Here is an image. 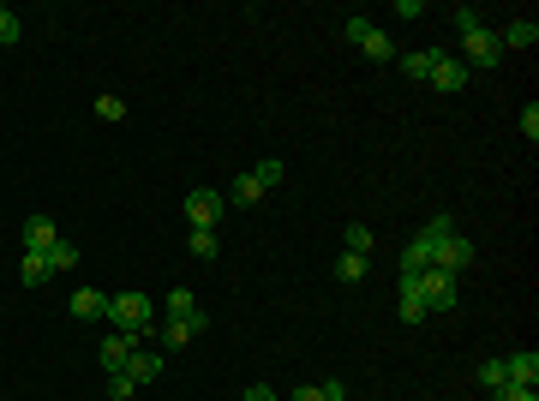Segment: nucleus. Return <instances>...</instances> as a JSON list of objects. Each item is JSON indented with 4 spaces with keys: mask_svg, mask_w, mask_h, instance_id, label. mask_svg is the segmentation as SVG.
<instances>
[{
    "mask_svg": "<svg viewBox=\"0 0 539 401\" xmlns=\"http://www.w3.org/2000/svg\"><path fill=\"white\" fill-rule=\"evenodd\" d=\"M78 264H85V258H78V246H66V240L48 246V270H78Z\"/></svg>",
    "mask_w": 539,
    "mask_h": 401,
    "instance_id": "obj_24",
    "label": "nucleus"
},
{
    "mask_svg": "<svg viewBox=\"0 0 539 401\" xmlns=\"http://www.w3.org/2000/svg\"><path fill=\"white\" fill-rule=\"evenodd\" d=\"M48 276H55V270H48V252H25V264H18V282H25V287H43Z\"/></svg>",
    "mask_w": 539,
    "mask_h": 401,
    "instance_id": "obj_17",
    "label": "nucleus"
},
{
    "mask_svg": "<svg viewBox=\"0 0 539 401\" xmlns=\"http://www.w3.org/2000/svg\"><path fill=\"white\" fill-rule=\"evenodd\" d=\"M240 401H282V396H276V389H270V384H252V389H246Z\"/></svg>",
    "mask_w": 539,
    "mask_h": 401,
    "instance_id": "obj_36",
    "label": "nucleus"
},
{
    "mask_svg": "<svg viewBox=\"0 0 539 401\" xmlns=\"http://www.w3.org/2000/svg\"><path fill=\"white\" fill-rule=\"evenodd\" d=\"M492 401H539V389H527V384H503Z\"/></svg>",
    "mask_w": 539,
    "mask_h": 401,
    "instance_id": "obj_30",
    "label": "nucleus"
},
{
    "mask_svg": "<svg viewBox=\"0 0 539 401\" xmlns=\"http://www.w3.org/2000/svg\"><path fill=\"white\" fill-rule=\"evenodd\" d=\"M138 347H144V342H132V336L108 330V342H102V354H97V359H102V372H108V377H114V372H127V359L138 354Z\"/></svg>",
    "mask_w": 539,
    "mask_h": 401,
    "instance_id": "obj_8",
    "label": "nucleus"
},
{
    "mask_svg": "<svg viewBox=\"0 0 539 401\" xmlns=\"http://www.w3.org/2000/svg\"><path fill=\"white\" fill-rule=\"evenodd\" d=\"M186 246H192V258H216V252H222L216 228H192V234H186Z\"/></svg>",
    "mask_w": 539,
    "mask_h": 401,
    "instance_id": "obj_20",
    "label": "nucleus"
},
{
    "mask_svg": "<svg viewBox=\"0 0 539 401\" xmlns=\"http://www.w3.org/2000/svg\"><path fill=\"white\" fill-rule=\"evenodd\" d=\"M198 330H204V324H180V317H157V330H150V336H157L162 347H186V342H192Z\"/></svg>",
    "mask_w": 539,
    "mask_h": 401,
    "instance_id": "obj_11",
    "label": "nucleus"
},
{
    "mask_svg": "<svg viewBox=\"0 0 539 401\" xmlns=\"http://www.w3.org/2000/svg\"><path fill=\"white\" fill-rule=\"evenodd\" d=\"M534 43H539V25H534V18H515V25L497 30V48H534Z\"/></svg>",
    "mask_w": 539,
    "mask_h": 401,
    "instance_id": "obj_13",
    "label": "nucleus"
},
{
    "mask_svg": "<svg viewBox=\"0 0 539 401\" xmlns=\"http://www.w3.org/2000/svg\"><path fill=\"white\" fill-rule=\"evenodd\" d=\"M522 138H527V144L539 138V102H527V108H522Z\"/></svg>",
    "mask_w": 539,
    "mask_h": 401,
    "instance_id": "obj_32",
    "label": "nucleus"
},
{
    "mask_svg": "<svg viewBox=\"0 0 539 401\" xmlns=\"http://www.w3.org/2000/svg\"><path fill=\"white\" fill-rule=\"evenodd\" d=\"M66 312L78 317V324H97V317H108V294H102V287H78L66 300Z\"/></svg>",
    "mask_w": 539,
    "mask_h": 401,
    "instance_id": "obj_9",
    "label": "nucleus"
},
{
    "mask_svg": "<svg viewBox=\"0 0 539 401\" xmlns=\"http://www.w3.org/2000/svg\"><path fill=\"white\" fill-rule=\"evenodd\" d=\"M426 252H420V246H408V252H402V276H420V270H426Z\"/></svg>",
    "mask_w": 539,
    "mask_h": 401,
    "instance_id": "obj_31",
    "label": "nucleus"
},
{
    "mask_svg": "<svg viewBox=\"0 0 539 401\" xmlns=\"http://www.w3.org/2000/svg\"><path fill=\"white\" fill-rule=\"evenodd\" d=\"M360 276H366V258H360V252H341V258H336V282H341V287H354Z\"/></svg>",
    "mask_w": 539,
    "mask_h": 401,
    "instance_id": "obj_22",
    "label": "nucleus"
},
{
    "mask_svg": "<svg viewBox=\"0 0 539 401\" xmlns=\"http://www.w3.org/2000/svg\"><path fill=\"white\" fill-rule=\"evenodd\" d=\"M318 396H324V401H348V389H341V377H324V384H318Z\"/></svg>",
    "mask_w": 539,
    "mask_h": 401,
    "instance_id": "obj_35",
    "label": "nucleus"
},
{
    "mask_svg": "<svg viewBox=\"0 0 539 401\" xmlns=\"http://www.w3.org/2000/svg\"><path fill=\"white\" fill-rule=\"evenodd\" d=\"M396 66L408 72V78H420V85H426V78H432V48H420V55H396Z\"/></svg>",
    "mask_w": 539,
    "mask_h": 401,
    "instance_id": "obj_23",
    "label": "nucleus"
},
{
    "mask_svg": "<svg viewBox=\"0 0 539 401\" xmlns=\"http://www.w3.org/2000/svg\"><path fill=\"white\" fill-rule=\"evenodd\" d=\"M258 198H264V186L252 180V168L234 174V186H228V204H240V210H246V204H258Z\"/></svg>",
    "mask_w": 539,
    "mask_h": 401,
    "instance_id": "obj_18",
    "label": "nucleus"
},
{
    "mask_svg": "<svg viewBox=\"0 0 539 401\" xmlns=\"http://www.w3.org/2000/svg\"><path fill=\"white\" fill-rule=\"evenodd\" d=\"M288 401H324V396H318V384H306V389H294Z\"/></svg>",
    "mask_w": 539,
    "mask_h": 401,
    "instance_id": "obj_37",
    "label": "nucleus"
},
{
    "mask_svg": "<svg viewBox=\"0 0 539 401\" xmlns=\"http://www.w3.org/2000/svg\"><path fill=\"white\" fill-rule=\"evenodd\" d=\"M108 324L132 342H150L157 330V300H144V294H108Z\"/></svg>",
    "mask_w": 539,
    "mask_h": 401,
    "instance_id": "obj_1",
    "label": "nucleus"
},
{
    "mask_svg": "<svg viewBox=\"0 0 539 401\" xmlns=\"http://www.w3.org/2000/svg\"><path fill=\"white\" fill-rule=\"evenodd\" d=\"M222 210H228L222 192H210V186L186 192V222H192V228H216V222H222Z\"/></svg>",
    "mask_w": 539,
    "mask_h": 401,
    "instance_id": "obj_5",
    "label": "nucleus"
},
{
    "mask_svg": "<svg viewBox=\"0 0 539 401\" xmlns=\"http://www.w3.org/2000/svg\"><path fill=\"white\" fill-rule=\"evenodd\" d=\"M157 317H180V324H210V317L198 312V300H192V294H186V287H174L168 300L157 306Z\"/></svg>",
    "mask_w": 539,
    "mask_h": 401,
    "instance_id": "obj_10",
    "label": "nucleus"
},
{
    "mask_svg": "<svg viewBox=\"0 0 539 401\" xmlns=\"http://www.w3.org/2000/svg\"><path fill=\"white\" fill-rule=\"evenodd\" d=\"M503 372H510V384L534 389L539 384V354H510V359H503Z\"/></svg>",
    "mask_w": 539,
    "mask_h": 401,
    "instance_id": "obj_16",
    "label": "nucleus"
},
{
    "mask_svg": "<svg viewBox=\"0 0 539 401\" xmlns=\"http://www.w3.org/2000/svg\"><path fill=\"white\" fill-rule=\"evenodd\" d=\"M450 234H455V216H450V210H432V222H426L420 234H413V246H420L426 258H438V246L450 240Z\"/></svg>",
    "mask_w": 539,
    "mask_h": 401,
    "instance_id": "obj_7",
    "label": "nucleus"
},
{
    "mask_svg": "<svg viewBox=\"0 0 539 401\" xmlns=\"http://www.w3.org/2000/svg\"><path fill=\"white\" fill-rule=\"evenodd\" d=\"M468 78H473V72L462 66V55H443V48H432V78H426L432 90L455 96V90H468Z\"/></svg>",
    "mask_w": 539,
    "mask_h": 401,
    "instance_id": "obj_4",
    "label": "nucleus"
},
{
    "mask_svg": "<svg viewBox=\"0 0 539 401\" xmlns=\"http://www.w3.org/2000/svg\"><path fill=\"white\" fill-rule=\"evenodd\" d=\"M252 180H258V186H282V162H276V156H264V162H258V168H252Z\"/></svg>",
    "mask_w": 539,
    "mask_h": 401,
    "instance_id": "obj_26",
    "label": "nucleus"
},
{
    "mask_svg": "<svg viewBox=\"0 0 539 401\" xmlns=\"http://www.w3.org/2000/svg\"><path fill=\"white\" fill-rule=\"evenodd\" d=\"M420 300H426V312H450L455 300H462V276H450V270H420Z\"/></svg>",
    "mask_w": 539,
    "mask_h": 401,
    "instance_id": "obj_2",
    "label": "nucleus"
},
{
    "mask_svg": "<svg viewBox=\"0 0 539 401\" xmlns=\"http://www.w3.org/2000/svg\"><path fill=\"white\" fill-rule=\"evenodd\" d=\"M108 396H120V401H127V396H138V384H132L127 372H114V377H108Z\"/></svg>",
    "mask_w": 539,
    "mask_h": 401,
    "instance_id": "obj_33",
    "label": "nucleus"
},
{
    "mask_svg": "<svg viewBox=\"0 0 539 401\" xmlns=\"http://www.w3.org/2000/svg\"><path fill=\"white\" fill-rule=\"evenodd\" d=\"M468 264H480V246H473L468 234H450V240L438 246V258H432V270H450V276H462Z\"/></svg>",
    "mask_w": 539,
    "mask_h": 401,
    "instance_id": "obj_6",
    "label": "nucleus"
},
{
    "mask_svg": "<svg viewBox=\"0 0 539 401\" xmlns=\"http://www.w3.org/2000/svg\"><path fill=\"white\" fill-rule=\"evenodd\" d=\"M55 240H60V234H55L48 216H30V222H25V252H48Z\"/></svg>",
    "mask_w": 539,
    "mask_h": 401,
    "instance_id": "obj_15",
    "label": "nucleus"
},
{
    "mask_svg": "<svg viewBox=\"0 0 539 401\" xmlns=\"http://www.w3.org/2000/svg\"><path fill=\"white\" fill-rule=\"evenodd\" d=\"M18 36H25V25H18V13H13V6H0V48H13Z\"/></svg>",
    "mask_w": 539,
    "mask_h": 401,
    "instance_id": "obj_25",
    "label": "nucleus"
},
{
    "mask_svg": "<svg viewBox=\"0 0 539 401\" xmlns=\"http://www.w3.org/2000/svg\"><path fill=\"white\" fill-rule=\"evenodd\" d=\"M97 120H127V102L120 96H97Z\"/></svg>",
    "mask_w": 539,
    "mask_h": 401,
    "instance_id": "obj_28",
    "label": "nucleus"
},
{
    "mask_svg": "<svg viewBox=\"0 0 539 401\" xmlns=\"http://www.w3.org/2000/svg\"><path fill=\"white\" fill-rule=\"evenodd\" d=\"M497 60H503V48H497V30L492 25H480V30H468V36H462V66H497Z\"/></svg>",
    "mask_w": 539,
    "mask_h": 401,
    "instance_id": "obj_3",
    "label": "nucleus"
},
{
    "mask_svg": "<svg viewBox=\"0 0 539 401\" xmlns=\"http://www.w3.org/2000/svg\"><path fill=\"white\" fill-rule=\"evenodd\" d=\"M360 48H366V55H371V60H383V66H390V60H396V43H390V36H383V30H378V25H371V30H366V36H360Z\"/></svg>",
    "mask_w": 539,
    "mask_h": 401,
    "instance_id": "obj_19",
    "label": "nucleus"
},
{
    "mask_svg": "<svg viewBox=\"0 0 539 401\" xmlns=\"http://www.w3.org/2000/svg\"><path fill=\"white\" fill-rule=\"evenodd\" d=\"M503 384H510V372H503V359H480V389H485V396H497Z\"/></svg>",
    "mask_w": 539,
    "mask_h": 401,
    "instance_id": "obj_21",
    "label": "nucleus"
},
{
    "mask_svg": "<svg viewBox=\"0 0 539 401\" xmlns=\"http://www.w3.org/2000/svg\"><path fill=\"white\" fill-rule=\"evenodd\" d=\"M348 252H360V258L371 252V228H366V222H354V228H348Z\"/></svg>",
    "mask_w": 539,
    "mask_h": 401,
    "instance_id": "obj_29",
    "label": "nucleus"
},
{
    "mask_svg": "<svg viewBox=\"0 0 539 401\" xmlns=\"http://www.w3.org/2000/svg\"><path fill=\"white\" fill-rule=\"evenodd\" d=\"M341 30H348V43H360V36H366V30H371V18H366V13H354V18H348V25H341Z\"/></svg>",
    "mask_w": 539,
    "mask_h": 401,
    "instance_id": "obj_34",
    "label": "nucleus"
},
{
    "mask_svg": "<svg viewBox=\"0 0 539 401\" xmlns=\"http://www.w3.org/2000/svg\"><path fill=\"white\" fill-rule=\"evenodd\" d=\"M402 324H426V300H420V276H402Z\"/></svg>",
    "mask_w": 539,
    "mask_h": 401,
    "instance_id": "obj_12",
    "label": "nucleus"
},
{
    "mask_svg": "<svg viewBox=\"0 0 539 401\" xmlns=\"http://www.w3.org/2000/svg\"><path fill=\"white\" fill-rule=\"evenodd\" d=\"M450 25H455V30H462V36H468V30H480V25H485V18H480V13H473V6H455V13H450Z\"/></svg>",
    "mask_w": 539,
    "mask_h": 401,
    "instance_id": "obj_27",
    "label": "nucleus"
},
{
    "mask_svg": "<svg viewBox=\"0 0 539 401\" xmlns=\"http://www.w3.org/2000/svg\"><path fill=\"white\" fill-rule=\"evenodd\" d=\"M127 377H132V384H157V377H162V354H144V347H138V354H132L127 359Z\"/></svg>",
    "mask_w": 539,
    "mask_h": 401,
    "instance_id": "obj_14",
    "label": "nucleus"
}]
</instances>
